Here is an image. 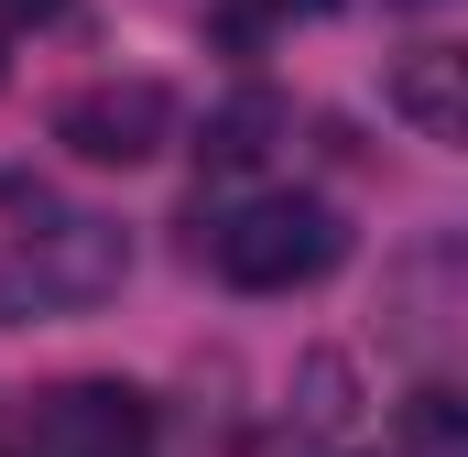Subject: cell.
<instances>
[{"mask_svg": "<svg viewBox=\"0 0 468 457\" xmlns=\"http://www.w3.org/2000/svg\"><path fill=\"white\" fill-rule=\"evenodd\" d=\"M338 250H349V228L327 197H261L250 218L218 228V272H229L239 294H294V283H327L338 272Z\"/></svg>", "mask_w": 468, "mask_h": 457, "instance_id": "1", "label": "cell"}, {"mask_svg": "<svg viewBox=\"0 0 468 457\" xmlns=\"http://www.w3.org/2000/svg\"><path fill=\"white\" fill-rule=\"evenodd\" d=\"M349 392H359V370L338 359V348H316V359L294 370V425H305V436H327V425H349V414H359Z\"/></svg>", "mask_w": 468, "mask_h": 457, "instance_id": "7", "label": "cell"}, {"mask_svg": "<svg viewBox=\"0 0 468 457\" xmlns=\"http://www.w3.org/2000/svg\"><path fill=\"white\" fill-rule=\"evenodd\" d=\"M142 392L131 381H66L55 403H44V447L55 457H131L142 447Z\"/></svg>", "mask_w": 468, "mask_h": 457, "instance_id": "4", "label": "cell"}, {"mask_svg": "<svg viewBox=\"0 0 468 457\" xmlns=\"http://www.w3.org/2000/svg\"><path fill=\"white\" fill-rule=\"evenodd\" d=\"M403 436H414L425 457H447L458 447V392H414V403H403Z\"/></svg>", "mask_w": 468, "mask_h": 457, "instance_id": "8", "label": "cell"}, {"mask_svg": "<svg viewBox=\"0 0 468 457\" xmlns=\"http://www.w3.org/2000/svg\"><path fill=\"white\" fill-rule=\"evenodd\" d=\"M120 272H131V250H120L110 218H55V207H44V228L22 239V261H0V327H11L22 305H33V316H44V305H99Z\"/></svg>", "mask_w": 468, "mask_h": 457, "instance_id": "2", "label": "cell"}, {"mask_svg": "<svg viewBox=\"0 0 468 457\" xmlns=\"http://www.w3.org/2000/svg\"><path fill=\"white\" fill-rule=\"evenodd\" d=\"M272 131H283V99H272V88H239L229 110L207 120V142H197V153H207V175H239V164H261V153H272Z\"/></svg>", "mask_w": 468, "mask_h": 457, "instance_id": "6", "label": "cell"}, {"mask_svg": "<svg viewBox=\"0 0 468 457\" xmlns=\"http://www.w3.org/2000/svg\"><path fill=\"white\" fill-rule=\"evenodd\" d=\"M381 99H392V120H414L425 142H458V55H447V44H425V55H403Z\"/></svg>", "mask_w": 468, "mask_h": 457, "instance_id": "5", "label": "cell"}, {"mask_svg": "<svg viewBox=\"0 0 468 457\" xmlns=\"http://www.w3.org/2000/svg\"><path fill=\"white\" fill-rule=\"evenodd\" d=\"M305 11H338V0H305Z\"/></svg>", "mask_w": 468, "mask_h": 457, "instance_id": "11", "label": "cell"}, {"mask_svg": "<svg viewBox=\"0 0 468 457\" xmlns=\"http://www.w3.org/2000/svg\"><path fill=\"white\" fill-rule=\"evenodd\" d=\"M0 11H11V22H44V11H66V0H0Z\"/></svg>", "mask_w": 468, "mask_h": 457, "instance_id": "9", "label": "cell"}, {"mask_svg": "<svg viewBox=\"0 0 468 457\" xmlns=\"http://www.w3.org/2000/svg\"><path fill=\"white\" fill-rule=\"evenodd\" d=\"M164 131H175L164 77H99V88H77V99L55 110V142H66L77 164H153Z\"/></svg>", "mask_w": 468, "mask_h": 457, "instance_id": "3", "label": "cell"}, {"mask_svg": "<svg viewBox=\"0 0 468 457\" xmlns=\"http://www.w3.org/2000/svg\"><path fill=\"white\" fill-rule=\"evenodd\" d=\"M0 88H11V55H0Z\"/></svg>", "mask_w": 468, "mask_h": 457, "instance_id": "10", "label": "cell"}]
</instances>
